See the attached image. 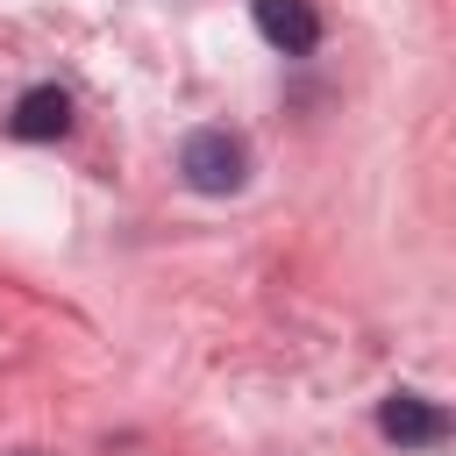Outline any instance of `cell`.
I'll use <instances>...</instances> for the list:
<instances>
[{
	"instance_id": "obj_4",
	"label": "cell",
	"mask_w": 456,
	"mask_h": 456,
	"mask_svg": "<svg viewBox=\"0 0 456 456\" xmlns=\"http://www.w3.org/2000/svg\"><path fill=\"white\" fill-rule=\"evenodd\" d=\"M64 128H71V100H64L57 86H28V93L14 100V135L50 142V135H64Z\"/></svg>"
},
{
	"instance_id": "obj_2",
	"label": "cell",
	"mask_w": 456,
	"mask_h": 456,
	"mask_svg": "<svg viewBox=\"0 0 456 456\" xmlns=\"http://www.w3.org/2000/svg\"><path fill=\"white\" fill-rule=\"evenodd\" d=\"M378 428H385V442H399V449H428V442L449 435V413H442L435 399H420V392H392V399L378 406Z\"/></svg>"
},
{
	"instance_id": "obj_1",
	"label": "cell",
	"mask_w": 456,
	"mask_h": 456,
	"mask_svg": "<svg viewBox=\"0 0 456 456\" xmlns=\"http://www.w3.org/2000/svg\"><path fill=\"white\" fill-rule=\"evenodd\" d=\"M178 171H185L192 192H235V185L249 178V150H242V135H228V128H192V135L178 142Z\"/></svg>"
},
{
	"instance_id": "obj_3",
	"label": "cell",
	"mask_w": 456,
	"mask_h": 456,
	"mask_svg": "<svg viewBox=\"0 0 456 456\" xmlns=\"http://www.w3.org/2000/svg\"><path fill=\"white\" fill-rule=\"evenodd\" d=\"M256 36L285 57H306L321 43V14H314V0H256Z\"/></svg>"
}]
</instances>
